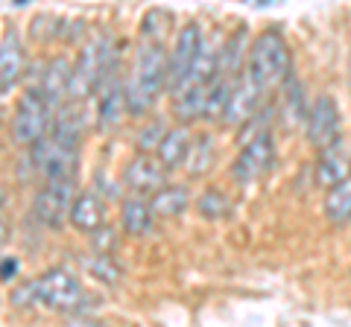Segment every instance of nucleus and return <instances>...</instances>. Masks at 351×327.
Masks as SVG:
<instances>
[{
  "instance_id": "5701e85b",
  "label": "nucleus",
  "mask_w": 351,
  "mask_h": 327,
  "mask_svg": "<svg viewBox=\"0 0 351 327\" xmlns=\"http://www.w3.org/2000/svg\"><path fill=\"white\" fill-rule=\"evenodd\" d=\"M149 205H152V211H156L158 216L173 220V216H182L184 211H188V190L176 187V184H164L158 193H152Z\"/></svg>"
},
{
  "instance_id": "7ed1b4c3",
  "label": "nucleus",
  "mask_w": 351,
  "mask_h": 327,
  "mask_svg": "<svg viewBox=\"0 0 351 327\" xmlns=\"http://www.w3.org/2000/svg\"><path fill=\"white\" fill-rule=\"evenodd\" d=\"M290 47L278 32H261L255 38V44L249 47V59H246V73L255 79L263 91L276 88L278 82H287L290 76Z\"/></svg>"
},
{
  "instance_id": "f03ea898",
  "label": "nucleus",
  "mask_w": 351,
  "mask_h": 327,
  "mask_svg": "<svg viewBox=\"0 0 351 327\" xmlns=\"http://www.w3.org/2000/svg\"><path fill=\"white\" fill-rule=\"evenodd\" d=\"M114 68V44L108 38H94L88 41L85 50L80 53L73 70H71V91L68 100L71 103H82L88 100L94 91L103 88V82L108 79V73Z\"/></svg>"
},
{
  "instance_id": "c756f323",
  "label": "nucleus",
  "mask_w": 351,
  "mask_h": 327,
  "mask_svg": "<svg viewBox=\"0 0 351 327\" xmlns=\"http://www.w3.org/2000/svg\"><path fill=\"white\" fill-rule=\"evenodd\" d=\"M164 132H167V129H164L161 120H152V123H147V126L138 132V149H141V152H149V155H152V149H158Z\"/></svg>"
},
{
  "instance_id": "f257e3e1",
  "label": "nucleus",
  "mask_w": 351,
  "mask_h": 327,
  "mask_svg": "<svg viewBox=\"0 0 351 327\" xmlns=\"http://www.w3.org/2000/svg\"><path fill=\"white\" fill-rule=\"evenodd\" d=\"M167 64H170V56L164 53L161 41L147 38L144 44H138L135 68H132V82L126 85L132 117H144L152 112L158 94L167 88Z\"/></svg>"
},
{
  "instance_id": "0eeeda50",
  "label": "nucleus",
  "mask_w": 351,
  "mask_h": 327,
  "mask_svg": "<svg viewBox=\"0 0 351 327\" xmlns=\"http://www.w3.org/2000/svg\"><path fill=\"white\" fill-rule=\"evenodd\" d=\"M272 161H276V144H272L269 129H263V132L243 140V146H240L232 164V176L237 184H252L272 170Z\"/></svg>"
},
{
  "instance_id": "20e7f679",
  "label": "nucleus",
  "mask_w": 351,
  "mask_h": 327,
  "mask_svg": "<svg viewBox=\"0 0 351 327\" xmlns=\"http://www.w3.org/2000/svg\"><path fill=\"white\" fill-rule=\"evenodd\" d=\"M32 289H36L38 304L56 313H80L88 304V292L82 289V283L73 275H68L64 269L44 272L41 278L32 280Z\"/></svg>"
},
{
  "instance_id": "dca6fc26",
  "label": "nucleus",
  "mask_w": 351,
  "mask_h": 327,
  "mask_svg": "<svg viewBox=\"0 0 351 327\" xmlns=\"http://www.w3.org/2000/svg\"><path fill=\"white\" fill-rule=\"evenodd\" d=\"M346 179H351V161L339 146L322 149L319 161H316V184L322 190H331L337 184H343Z\"/></svg>"
},
{
  "instance_id": "423d86ee",
  "label": "nucleus",
  "mask_w": 351,
  "mask_h": 327,
  "mask_svg": "<svg viewBox=\"0 0 351 327\" xmlns=\"http://www.w3.org/2000/svg\"><path fill=\"white\" fill-rule=\"evenodd\" d=\"M76 158H80V149L62 144L53 135H44L38 144H32V167L41 172L44 181H73Z\"/></svg>"
},
{
  "instance_id": "f8f14e48",
  "label": "nucleus",
  "mask_w": 351,
  "mask_h": 327,
  "mask_svg": "<svg viewBox=\"0 0 351 327\" xmlns=\"http://www.w3.org/2000/svg\"><path fill=\"white\" fill-rule=\"evenodd\" d=\"M261 103H263V88L243 70L234 79V91H232V100H228L223 126H243L249 117H255L261 112Z\"/></svg>"
},
{
  "instance_id": "4468645a",
  "label": "nucleus",
  "mask_w": 351,
  "mask_h": 327,
  "mask_svg": "<svg viewBox=\"0 0 351 327\" xmlns=\"http://www.w3.org/2000/svg\"><path fill=\"white\" fill-rule=\"evenodd\" d=\"M71 64H68V59H62V56H56V59H50L47 62V68L41 70V82H38V94L47 100L50 105H59L64 96H68V91H71Z\"/></svg>"
},
{
  "instance_id": "7c9ffc66",
  "label": "nucleus",
  "mask_w": 351,
  "mask_h": 327,
  "mask_svg": "<svg viewBox=\"0 0 351 327\" xmlns=\"http://www.w3.org/2000/svg\"><path fill=\"white\" fill-rule=\"evenodd\" d=\"M91 239H94V248H97V252H106V254H112L114 246H117V237H114V231H112L108 225L97 228V231L91 234Z\"/></svg>"
},
{
  "instance_id": "6ab92c4d",
  "label": "nucleus",
  "mask_w": 351,
  "mask_h": 327,
  "mask_svg": "<svg viewBox=\"0 0 351 327\" xmlns=\"http://www.w3.org/2000/svg\"><path fill=\"white\" fill-rule=\"evenodd\" d=\"M188 149H191V135H188V129L182 126H176V129H167L161 138V144H158V161L164 164L167 170H176V167H182L184 158H188Z\"/></svg>"
},
{
  "instance_id": "ddd939ff",
  "label": "nucleus",
  "mask_w": 351,
  "mask_h": 327,
  "mask_svg": "<svg viewBox=\"0 0 351 327\" xmlns=\"http://www.w3.org/2000/svg\"><path fill=\"white\" fill-rule=\"evenodd\" d=\"M129 114V96L126 85L120 79H106V88H100V105H97V126L117 129Z\"/></svg>"
},
{
  "instance_id": "bb28decb",
  "label": "nucleus",
  "mask_w": 351,
  "mask_h": 327,
  "mask_svg": "<svg viewBox=\"0 0 351 327\" xmlns=\"http://www.w3.org/2000/svg\"><path fill=\"white\" fill-rule=\"evenodd\" d=\"M85 269H88V275L97 278L100 283H106V287H117V280H120V266L114 263V257L106 254V252H97L85 263Z\"/></svg>"
},
{
  "instance_id": "a211bd4d",
  "label": "nucleus",
  "mask_w": 351,
  "mask_h": 327,
  "mask_svg": "<svg viewBox=\"0 0 351 327\" xmlns=\"http://www.w3.org/2000/svg\"><path fill=\"white\" fill-rule=\"evenodd\" d=\"M156 211L144 196H135V199H126L123 208H120V225L129 237H147L152 228H156Z\"/></svg>"
},
{
  "instance_id": "393cba45",
  "label": "nucleus",
  "mask_w": 351,
  "mask_h": 327,
  "mask_svg": "<svg viewBox=\"0 0 351 327\" xmlns=\"http://www.w3.org/2000/svg\"><path fill=\"white\" fill-rule=\"evenodd\" d=\"M50 129H53L50 135L56 138V140H62V144H68V146H76V149H80L82 135H85V123H82V117H80V112H76L73 105L62 108V114L56 117V123H53Z\"/></svg>"
},
{
  "instance_id": "9b49d317",
  "label": "nucleus",
  "mask_w": 351,
  "mask_h": 327,
  "mask_svg": "<svg viewBox=\"0 0 351 327\" xmlns=\"http://www.w3.org/2000/svg\"><path fill=\"white\" fill-rule=\"evenodd\" d=\"M167 172L170 170L164 167L158 158H152L149 152H141L138 158H132L126 164L123 184H126V190H132L135 196H152L167 184Z\"/></svg>"
},
{
  "instance_id": "a878e982",
  "label": "nucleus",
  "mask_w": 351,
  "mask_h": 327,
  "mask_svg": "<svg viewBox=\"0 0 351 327\" xmlns=\"http://www.w3.org/2000/svg\"><path fill=\"white\" fill-rule=\"evenodd\" d=\"M325 216L334 225H346L351 222V179H346L343 184L328 190L325 196Z\"/></svg>"
},
{
  "instance_id": "aec40b11",
  "label": "nucleus",
  "mask_w": 351,
  "mask_h": 327,
  "mask_svg": "<svg viewBox=\"0 0 351 327\" xmlns=\"http://www.w3.org/2000/svg\"><path fill=\"white\" fill-rule=\"evenodd\" d=\"M211 85V82H208ZM208 85H191V88H182L173 94V112L182 120L184 126L193 123V120L205 117V100H208Z\"/></svg>"
},
{
  "instance_id": "6e6552de",
  "label": "nucleus",
  "mask_w": 351,
  "mask_h": 327,
  "mask_svg": "<svg viewBox=\"0 0 351 327\" xmlns=\"http://www.w3.org/2000/svg\"><path fill=\"white\" fill-rule=\"evenodd\" d=\"M307 140H311L313 149H331L339 146V108L331 96H316V103L307 108Z\"/></svg>"
},
{
  "instance_id": "72a5a7b5",
  "label": "nucleus",
  "mask_w": 351,
  "mask_h": 327,
  "mask_svg": "<svg viewBox=\"0 0 351 327\" xmlns=\"http://www.w3.org/2000/svg\"><path fill=\"white\" fill-rule=\"evenodd\" d=\"M15 3H27V0H15Z\"/></svg>"
},
{
  "instance_id": "f3484780",
  "label": "nucleus",
  "mask_w": 351,
  "mask_h": 327,
  "mask_svg": "<svg viewBox=\"0 0 351 327\" xmlns=\"http://www.w3.org/2000/svg\"><path fill=\"white\" fill-rule=\"evenodd\" d=\"M24 76V47L15 32H9L0 44V94L12 91Z\"/></svg>"
},
{
  "instance_id": "4be33fe9",
  "label": "nucleus",
  "mask_w": 351,
  "mask_h": 327,
  "mask_svg": "<svg viewBox=\"0 0 351 327\" xmlns=\"http://www.w3.org/2000/svg\"><path fill=\"white\" fill-rule=\"evenodd\" d=\"M214 161H217V149H214V140L208 135H199L196 140H191V149H188V158H184L182 167L188 170L191 179H202L214 170Z\"/></svg>"
},
{
  "instance_id": "39448f33",
  "label": "nucleus",
  "mask_w": 351,
  "mask_h": 327,
  "mask_svg": "<svg viewBox=\"0 0 351 327\" xmlns=\"http://www.w3.org/2000/svg\"><path fill=\"white\" fill-rule=\"evenodd\" d=\"M47 129H50V103L44 100L36 88H29L15 105L12 138L21 146H32L47 135Z\"/></svg>"
},
{
  "instance_id": "cd10ccee",
  "label": "nucleus",
  "mask_w": 351,
  "mask_h": 327,
  "mask_svg": "<svg viewBox=\"0 0 351 327\" xmlns=\"http://www.w3.org/2000/svg\"><path fill=\"white\" fill-rule=\"evenodd\" d=\"M199 213L205 220H226L228 213H232V202H228V196H223L219 190H205L199 196Z\"/></svg>"
},
{
  "instance_id": "412c9836",
  "label": "nucleus",
  "mask_w": 351,
  "mask_h": 327,
  "mask_svg": "<svg viewBox=\"0 0 351 327\" xmlns=\"http://www.w3.org/2000/svg\"><path fill=\"white\" fill-rule=\"evenodd\" d=\"M246 68V29H237L232 38L219 47V73L217 76H228L237 79Z\"/></svg>"
},
{
  "instance_id": "1a4fd4ad",
  "label": "nucleus",
  "mask_w": 351,
  "mask_h": 327,
  "mask_svg": "<svg viewBox=\"0 0 351 327\" xmlns=\"http://www.w3.org/2000/svg\"><path fill=\"white\" fill-rule=\"evenodd\" d=\"M202 47H205L202 27L199 24H184L182 32L176 36V50H173L170 64H167V88L170 91H176L184 79H188V73L196 64V59H199Z\"/></svg>"
},
{
  "instance_id": "2f4dec72",
  "label": "nucleus",
  "mask_w": 351,
  "mask_h": 327,
  "mask_svg": "<svg viewBox=\"0 0 351 327\" xmlns=\"http://www.w3.org/2000/svg\"><path fill=\"white\" fill-rule=\"evenodd\" d=\"M18 272V260H3V266H0V280H12L9 275H15Z\"/></svg>"
},
{
  "instance_id": "c85d7f7f",
  "label": "nucleus",
  "mask_w": 351,
  "mask_h": 327,
  "mask_svg": "<svg viewBox=\"0 0 351 327\" xmlns=\"http://www.w3.org/2000/svg\"><path fill=\"white\" fill-rule=\"evenodd\" d=\"M281 114L287 117V120H307V112H304V96H302V88L295 82H290V76H287V94H284V108H281Z\"/></svg>"
},
{
  "instance_id": "9d476101",
  "label": "nucleus",
  "mask_w": 351,
  "mask_h": 327,
  "mask_svg": "<svg viewBox=\"0 0 351 327\" xmlns=\"http://www.w3.org/2000/svg\"><path fill=\"white\" fill-rule=\"evenodd\" d=\"M71 205H73V181H47L38 190L36 202H32V216L47 228H62L71 213Z\"/></svg>"
},
{
  "instance_id": "2eb2a0df",
  "label": "nucleus",
  "mask_w": 351,
  "mask_h": 327,
  "mask_svg": "<svg viewBox=\"0 0 351 327\" xmlns=\"http://www.w3.org/2000/svg\"><path fill=\"white\" fill-rule=\"evenodd\" d=\"M71 225L82 234H94L100 225H106V208L100 202V196L94 193H80L73 196V205H71V213H68Z\"/></svg>"
},
{
  "instance_id": "473e14b6",
  "label": "nucleus",
  "mask_w": 351,
  "mask_h": 327,
  "mask_svg": "<svg viewBox=\"0 0 351 327\" xmlns=\"http://www.w3.org/2000/svg\"><path fill=\"white\" fill-rule=\"evenodd\" d=\"M3 243H6V222L0 220V248H3Z\"/></svg>"
},
{
  "instance_id": "b1692460",
  "label": "nucleus",
  "mask_w": 351,
  "mask_h": 327,
  "mask_svg": "<svg viewBox=\"0 0 351 327\" xmlns=\"http://www.w3.org/2000/svg\"><path fill=\"white\" fill-rule=\"evenodd\" d=\"M234 91V79L228 76H217V79L208 85V100H205V120H214V123H223L228 100H232Z\"/></svg>"
}]
</instances>
